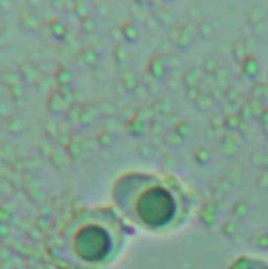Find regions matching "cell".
I'll return each instance as SVG.
<instances>
[{
	"label": "cell",
	"instance_id": "obj_1",
	"mask_svg": "<svg viewBox=\"0 0 268 269\" xmlns=\"http://www.w3.org/2000/svg\"><path fill=\"white\" fill-rule=\"evenodd\" d=\"M111 200L132 230L149 234L175 230L191 210L187 192L179 181L147 171L120 175L112 185Z\"/></svg>",
	"mask_w": 268,
	"mask_h": 269
},
{
	"label": "cell",
	"instance_id": "obj_2",
	"mask_svg": "<svg viewBox=\"0 0 268 269\" xmlns=\"http://www.w3.org/2000/svg\"><path fill=\"white\" fill-rule=\"evenodd\" d=\"M132 231L113 206L81 209L61 227L51 258L62 269H108L120 258Z\"/></svg>",
	"mask_w": 268,
	"mask_h": 269
},
{
	"label": "cell",
	"instance_id": "obj_3",
	"mask_svg": "<svg viewBox=\"0 0 268 269\" xmlns=\"http://www.w3.org/2000/svg\"><path fill=\"white\" fill-rule=\"evenodd\" d=\"M229 269H268V264L257 259L242 256L231 262Z\"/></svg>",
	"mask_w": 268,
	"mask_h": 269
}]
</instances>
